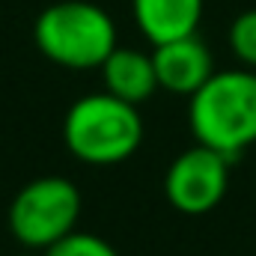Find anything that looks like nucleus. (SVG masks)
<instances>
[{"label": "nucleus", "instance_id": "nucleus-11", "mask_svg": "<svg viewBox=\"0 0 256 256\" xmlns=\"http://www.w3.org/2000/svg\"><path fill=\"white\" fill-rule=\"evenodd\" d=\"M15 256H36V254H33V250H30V254H15Z\"/></svg>", "mask_w": 256, "mask_h": 256}, {"label": "nucleus", "instance_id": "nucleus-9", "mask_svg": "<svg viewBox=\"0 0 256 256\" xmlns=\"http://www.w3.org/2000/svg\"><path fill=\"white\" fill-rule=\"evenodd\" d=\"M42 256H120L116 248L92 232H68L66 238H60L57 244H51Z\"/></svg>", "mask_w": 256, "mask_h": 256}, {"label": "nucleus", "instance_id": "nucleus-7", "mask_svg": "<svg viewBox=\"0 0 256 256\" xmlns=\"http://www.w3.org/2000/svg\"><path fill=\"white\" fill-rule=\"evenodd\" d=\"M102 80H104V92L128 104H143L155 96V90H161L152 54L122 45H116L110 57L102 63Z\"/></svg>", "mask_w": 256, "mask_h": 256}, {"label": "nucleus", "instance_id": "nucleus-8", "mask_svg": "<svg viewBox=\"0 0 256 256\" xmlns=\"http://www.w3.org/2000/svg\"><path fill=\"white\" fill-rule=\"evenodd\" d=\"M134 21L152 45L194 36L202 18V0H131Z\"/></svg>", "mask_w": 256, "mask_h": 256}, {"label": "nucleus", "instance_id": "nucleus-1", "mask_svg": "<svg viewBox=\"0 0 256 256\" xmlns=\"http://www.w3.org/2000/svg\"><path fill=\"white\" fill-rule=\"evenodd\" d=\"M188 122L196 143L236 161L256 143V72H214L188 98Z\"/></svg>", "mask_w": 256, "mask_h": 256}, {"label": "nucleus", "instance_id": "nucleus-5", "mask_svg": "<svg viewBox=\"0 0 256 256\" xmlns=\"http://www.w3.org/2000/svg\"><path fill=\"white\" fill-rule=\"evenodd\" d=\"M230 164L232 158L196 143L173 158L164 176V194L170 206L182 214L212 212L230 188Z\"/></svg>", "mask_w": 256, "mask_h": 256}, {"label": "nucleus", "instance_id": "nucleus-2", "mask_svg": "<svg viewBox=\"0 0 256 256\" xmlns=\"http://www.w3.org/2000/svg\"><path fill=\"white\" fill-rule=\"evenodd\" d=\"M63 140L66 149L84 164H122L143 143V116L137 104H128L104 90L90 92L68 108Z\"/></svg>", "mask_w": 256, "mask_h": 256}, {"label": "nucleus", "instance_id": "nucleus-4", "mask_svg": "<svg viewBox=\"0 0 256 256\" xmlns=\"http://www.w3.org/2000/svg\"><path fill=\"white\" fill-rule=\"evenodd\" d=\"M80 218V191L66 176H42L27 182L9 206V232L27 250H48Z\"/></svg>", "mask_w": 256, "mask_h": 256}, {"label": "nucleus", "instance_id": "nucleus-6", "mask_svg": "<svg viewBox=\"0 0 256 256\" xmlns=\"http://www.w3.org/2000/svg\"><path fill=\"white\" fill-rule=\"evenodd\" d=\"M152 63H155V74H158L161 90H167L173 96H188V98L218 72L208 45L196 33L155 45Z\"/></svg>", "mask_w": 256, "mask_h": 256}, {"label": "nucleus", "instance_id": "nucleus-10", "mask_svg": "<svg viewBox=\"0 0 256 256\" xmlns=\"http://www.w3.org/2000/svg\"><path fill=\"white\" fill-rule=\"evenodd\" d=\"M230 48L244 68L256 72V9L242 12L230 27Z\"/></svg>", "mask_w": 256, "mask_h": 256}, {"label": "nucleus", "instance_id": "nucleus-3", "mask_svg": "<svg viewBox=\"0 0 256 256\" xmlns=\"http://www.w3.org/2000/svg\"><path fill=\"white\" fill-rule=\"evenodd\" d=\"M33 42L51 63L74 72L102 68L120 45L114 18L90 0H60L42 9L33 24Z\"/></svg>", "mask_w": 256, "mask_h": 256}]
</instances>
